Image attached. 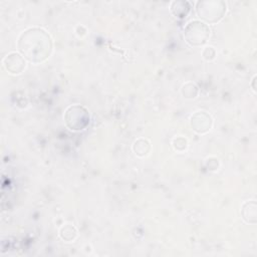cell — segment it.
Masks as SVG:
<instances>
[{"mask_svg": "<svg viewBox=\"0 0 257 257\" xmlns=\"http://www.w3.org/2000/svg\"><path fill=\"white\" fill-rule=\"evenodd\" d=\"M209 27L200 21L190 22L185 29L187 41L192 45H201L205 43L209 37Z\"/></svg>", "mask_w": 257, "mask_h": 257, "instance_id": "3957f363", "label": "cell"}, {"mask_svg": "<svg viewBox=\"0 0 257 257\" xmlns=\"http://www.w3.org/2000/svg\"><path fill=\"white\" fill-rule=\"evenodd\" d=\"M65 121L70 130L79 131L83 130L89 122V115L84 107L72 105L66 110Z\"/></svg>", "mask_w": 257, "mask_h": 257, "instance_id": "277c9868", "label": "cell"}, {"mask_svg": "<svg viewBox=\"0 0 257 257\" xmlns=\"http://www.w3.org/2000/svg\"><path fill=\"white\" fill-rule=\"evenodd\" d=\"M226 10V4L221 1H202L198 3L197 12L203 19L215 22L222 18Z\"/></svg>", "mask_w": 257, "mask_h": 257, "instance_id": "7a4b0ae2", "label": "cell"}, {"mask_svg": "<svg viewBox=\"0 0 257 257\" xmlns=\"http://www.w3.org/2000/svg\"><path fill=\"white\" fill-rule=\"evenodd\" d=\"M43 30L41 29H30L26 31L22 37L20 38L19 41V47L20 49L27 48L33 45V48L26 54V57L32 61H41L49 55L50 49H51V44H40L37 45L36 42L39 40Z\"/></svg>", "mask_w": 257, "mask_h": 257, "instance_id": "6da1fadb", "label": "cell"}]
</instances>
